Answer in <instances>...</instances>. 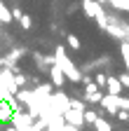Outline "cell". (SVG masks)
I'll return each instance as SVG.
<instances>
[{"label": "cell", "instance_id": "6da1fadb", "mask_svg": "<svg viewBox=\"0 0 129 131\" xmlns=\"http://www.w3.org/2000/svg\"><path fill=\"white\" fill-rule=\"evenodd\" d=\"M54 61H56L59 68L63 70V75H66V80H68V82H75V84H77V82L82 80V73H80V70H77V66L68 59L66 47H63V45H59V47L54 49Z\"/></svg>", "mask_w": 129, "mask_h": 131}, {"label": "cell", "instance_id": "7a4b0ae2", "mask_svg": "<svg viewBox=\"0 0 129 131\" xmlns=\"http://www.w3.org/2000/svg\"><path fill=\"white\" fill-rule=\"evenodd\" d=\"M33 115H31L28 110H14L12 112V119H9V124L17 129V131H28L31 126H33Z\"/></svg>", "mask_w": 129, "mask_h": 131}, {"label": "cell", "instance_id": "3957f363", "mask_svg": "<svg viewBox=\"0 0 129 131\" xmlns=\"http://www.w3.org/2000/svg\"><path fill=\"white\" fill-rule=\"evenodd\" d=\"M68 105H71V96L66 94V91H52V96H49V108L54 110V112H59V115H63L68 110Z\"/></svg>", "mask_w": 129, "mask_h": 131}, {"label": "cell", "instance_id": "277c9868", "mask_svg": "<svg viewBox=\"0 0 129 131\" xmlns=\"http://www.w3.org/2000/svg\"><path fill=\"white\" fill-rule=\"evenodd\" d=\"M82 12L89 16V19H99L101 14H106V9H103V5L101 3H96V0H82Z\"/></svg>", "mask_w": 129, "mask_h": 131}, {"label": "cell", "instance_id": "5b68a950", "mask_svg": "<svg viewBox=\"0 0 129 131\" xmlns=\"http://www.w3.org/2000/svg\"><path fill=\"white\" fill-rule=\"evenodd\" d=\"M0 87H5V89L12 91V94L19 91L17 82H14V70H12V68H3V70H0Z\"/></svg>", "mask_w": 129, "mask_h": 131}, {"label": "cell", "instance_id": "8992f818", "mask_svg": "<svg viewBox=\"0 0 129 131\" xmlns=\"http://www.w3.org/2000/svg\"><path fill=\"white\" fill-rule=\"evenodd\" d=\"M61 117H63V122H66V124H73V126H80V129L85 126V117H82V112H80V110L68 108L66 112L61 115Z\"/></svg>", "mask_w": 129, "mask_h": 131}, {"label": "cell", "instance_id": "52a82bcc", "mask_svg": "<svg viewBox=\"0 0 129 131\" xmlns=\"http://www.w3.org/2000/svg\"><path fill=\"white\" fill-rule=\"evenodd\" d=\"M108 115H115L117 110H120V103H117V96H113V94H103V98H101V103H99Z\"/></svg>", "mask_w": 129, "mask_h": 131}, {"label": "cell", "instance_id": "ba28073f", "mask_svg": "<svg viewBox=\"0 0 129 131\" xmlns=\"http://www.w3.org/2000/svg\"><path fill=\"white\" fill-rule=\"evenodd\" d=\"M49 82H52V87H56V89H61V87L68 82V80H66V75H63V70L59 68L56 63L49 68Z\"/></svg>", "mask_w": 129, "mask_h": 131}, {"label": "cell", "instance_id": "9c48e42d", "mask_svg": "<svg viewBox=\"0 0 129 131\" xmlns=\"http://www.w3.org/2000/svg\"><path fill=\"white\" fill-rule=\"evenodd\" d=\"M122 82L117 80V77H108L106 80V94H113V96H117V94H122Z\"/></svg>", "mask_w": 129, "mask_h": 131}, {"label": "cell", "instance_id": "30bf717a", "mask_svg": "<svg viewBox=\"0 0 129 131\" xmlns=\"http://www.w3.org/2000/svg\"><path fill=\"white\" fill-rule=\"evenodd\" d=\"M101 98H103V89H94V91H85V98H82V101L89 103V105H99Z\"/></svg>", "mask_w": 129, "mask_h": 131}, {"label": "cell", "instance_id": "8fae6325", "mask_svg": "<svg viewBox=\"0 0 129 131\" xmlns=\"http://www.w3.org/2000/svg\"><path fill=\"white\" fill-rule=\"evenodd\" d=\"M12 105L7 103V101H0V124H9V119H12Z\"/></svg>", "mask_w": 129, "mask_h": 131}, {"label": "cell", "instance_id": "7c38bea8", "mask_svg": "<svg viewBox=\"0 0 129 131\" xmlns=\"http://www.w3.org/2000/svg\"><path fill=\"white\" fill-rule=\"evenodd\" d=\"M52 82H49V84H38L35 89H33V94L35 96H42V98H47V101H49V96H52Z\"/></svg>", "mask_w": 129, "mask_h": 131}, {"label": "cell", "instance_id": "4fadbf2b", "mask_svg": "<svg viewBox=\"0 0 129 131\" xmlns=\"http://www.w3.org/2000/svg\"><path fill=\"white\" fill-rule=\"evenodd\" d=\"M12 24V9H7V5L0 0V26Z\"/></svg>", "mask_w": 129, "mask_h": 131}, {"label": "cell", "instance_id": "5bb4252c", "mask_svg": "<svg viewBox=\"0 0 129 131\" xmlns=\"http://www.w3.org/2000/svg\"><path fill=\"white\" fill-rule=\"evenodd\" d=\"M14 82H17V87H19V89H24V87L28 84V75L19 73V68H17V70H14Z\"/></svg>", "mask_w": 129, "mask_h": 131}, {"label": "cell", "instance_id": "9a60e30c", "mask_svg": "<svg viewBox=\"0 0 129 131\" xmlns=\"http://www.w3.org/2000/svg\"><path fill=\"white\" fill-rule=\"evenodd\" d=\"M94 129L96 131H113V126L103 119V117H96V122H94Z\"/></svg>", "mask_w": 129, "mask_h": 131}, {"label": "cell", "instance_id": "2e32d148", "mask_svg": "<svg viewBox=\"0 0 129 131\" xmlns=\"http://www.w3.org/2000/svg\"><path fill=\"white\" fill-rule=\"evenodd\" d=\"M66 42H68V47H71V49H80V47H82L80 38H77V35H73V33H68V35H66Z\"/></svg>", "mask_w": 129, "mask_h": 131}, {"label": "cell", "instance_id": "e0dca14e", "mask_svg": "<svg viewBox=\"0 0 129 131\" xmlns=\"http://www.w3.org/2000/svg\"><path fill=\"white\" fill-rule=\"evenodd\" d=\"M82 117H85V124H94V122H96V117H99V112H96V110H87V108H85Z\"/></svg>", "mask_w": 129, "mask_h": 131}, {"label": "cell", "instance_id": "ac0fdd59", "mask_svg": "<svg viewBox=\"0 0 129 131\" xmlns=\"http://www.w3.org/2000/svg\"><path fill=\"white\" fill-rule=\"evenodd\" d=\"M106 80H108V75H103V73H96L94 75V82H96L99 89H106Z\"/></svg>", "mask_w": 129, "mask_h": 131}, {"label": "cell", "instance_id": "d6986e66", "mask_svg": "<svg viewBox=\"0 0 129 131\" xmlns=\"http://www.w3.org/2000/svg\"><path fill=\"white\" fill-rule=\"evenodd\" d=\"M68 108H73V110H80V112H85V101H80V98H71V105Z\"/></svg>", "mask_w": 129, "mask_h": 131}, {"label": "cell", "instance_id": "ffe728a7", "mask_svg": "<svg viewBox=\"0 0 129 131\" xmlns=\"http://www.w3.org/2000/svg\"><path fill=\"white\" fill-rule=\"evenodd\" d=\"M19 24H21L24 30H28L31 26H33V21H31V16H28V14H21V16H19Z\"/></svg>", "mask_w": 129, "mask_h": 131}, {"label": "cell", "instance_id": "44dd1931", "mask_svg": "<svg viewBox=\"0 0 129 131\" xmlns=\"http://www.w3.org/2000/svg\"><path fill=\"white\" fill-rule=\"evenodd\" d=\"M115 117H117L120 122L127 124V122H129V110H117V112H115Z\"/></svg>", "mask_w": 129, "mask_h": 131}, {"label": "cell", "instance_id": "7402d4cb", "mask_svg": "<svg viewBox=\"0 0 129 131\" xmlns=\"http://www.w3.org/2000/svg\"><path fill=\"white\" fill-rule=\"evenodd\" d=\"M117 103H120V110H129V98H124L122 94H117Z\"/></svg>", "mask_w": 129, "mask_h": 131}, {"label": "cell", "instance_id": "603a6c76", "mask_svg": "<svg viewBox=\"0 0 129 131\" xmlns=\"http://www.w3.org/2000/svg\"><path fill=\"white\" fill-rule=\"evenodd\" d=\"M117 80L122 82V87H124V89H129V73H122V75H117Z\"/></svg>", "mask_w": 129, "mask_h": 131}, {"label": "cell", "instance_id": "cb8c5ba5", "mask_svg": "<svg viewBox=\"0 0 129 131\" xmlns=\"http://www.w3.org/2000/svg\"><path fill=\"white\" fill-rule=\"evenodd\" d=\"M21 14H24V12H21V7H14V9H12V19H19Z\"/></svg>", "mask_w": 129, "mask_h": 131}, {"label": "cell", "instance_id": "d4e9b609", "mask_svg": "<svg viewBox=\"0 0 129 131\" xmlns=\"http://www.w3.org/2000/svg\"><path fill=\"white\" fill-rule=\"evenodd\" d=\"M63 131H80V126H73V124H63Z\"/></svg>", "mask_w": 129, "mask_h": 131}]
</instances>
